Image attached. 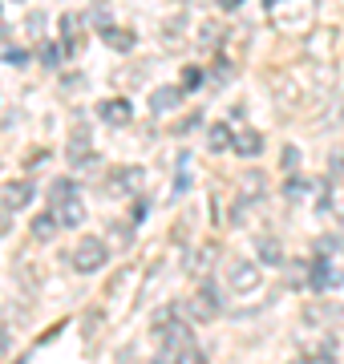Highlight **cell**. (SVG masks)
Returning a JSON list of instances; mask_svg holds the SVG:
<instances>
[{
    "mask_svg": "<svg viewBox=\"0 0 344 364\" xmlns=\"http://www.w3.org/2000/svg\"><path fill=\"white\" fill-rule=\"evenodd\" d=\"M154 336L162 340V352H178L190 348V328H186V320L178 312H162L158 316V324H154Z\"/></svg>",
    "mask_w": 344,
    "mask_h": 364,
    "instance_id": "6da1fadb",
    "label": "cell"
},
{
    "mask_svg": "<svg viewBox=\"0 0 344 364\" xmlns=\"http://www.w3.org/2000/svg\"><path fill=\"white\" fill-rule=\"evenodd\" d=\"M109 259V247L102 239H81L77 247H73V272L90 275V272H102Z\"/></svg>",
    "mask_w": 344,
    "mask_h": 364,
    "instance_id": "7a4b0ae2",
    "label": "cell"
},
{
    "mask_svg": "<svg viewBox=\"0 0 344 364\" xmlns=\"http://www.w3.org/2000/svg\"><path fill=\"white\" fill-rule=\"evenodd\" d=\"M219 308H223V296H219V287H215V284H203L199 296L186 304L190 320H215V316H219Z\"/></svg>",
    "mask_w": 344,
    "mask_h": 364,
    "instance_id": "3957f363",
    "label": "cell"
},
{
    "mask_svg": "<svg viewBox=\"0 0 344 364\" xmlns=\"http://www.w3.org/2000/svg\"><path fill=\"white\" fill-rule=\"evenodd\" d=\"M28 203H33V182L28 178L0 182V210H25Z\"/></svg>",
    "mask_w": 344,
    "mask_h": 364,
    "instance_id": "277c9868",
    "label": "cell"
},
{
    "mask_svg": "<svg viewBox=\"0 0 344 364\" xmlns=\"http://www.w3.org/2000/svg\"><path fill=\"white\" fill-rule=\"evenodd\" d=\"M81 33H85V16L81 13H65L61 16V45H65V57H73V53L81 49Z\"/></svg>",
    "mask_w": 344,
    "mask_h": 364,
    "instance_id": "5b68a950",
    "label": "cell"
},
{
    "mask_svg": "<svg viewBox=\"0 0 344 364\" xmlns=\"http://www.w3.org/2000/svg\"><path fill=\"white\" fill-rule=\"evenodd\" d=\"M183 85H158V90H150V109L154 114H171V109H178V102H183Z\"/></svg>",
    "mask_w": 344,
    "mask_h": 364,
    "instance_id": "8992f818",
    "label": "cell"
},
{
    "mask_svg": "<svg viewBox=\"0 0 344 364\" xmlns=\"http://www.w3.org/2000/svg\"><path fill=\"white\" fill-rule=\"evenodd\" d=\"M231 291H252V287H259V267L255 263H247V259H239L235 267H231Z\"/></svg>",
    "mask_w": 344,
    "mask_h": 364,
    "instance_id": "52a82bcc",
    "label": "cell"
},
{
    "mask_svg": "<svg viewBox=\"0 0 344 364\" xmlns=\"http://www.w3.org/2000/svg\"><path fill=\"white\" fill-rule=\"evenodd\" d=\"M255 255H259V263H267V267H284V243H279L276 235H259V239H255Z\"/></svg>",
    "mask_w": 344,
    "mask_h": 364,
    "instance_id": "ba28073f",
    "label": "cell"
},
{
    "mask_svg": "<svg viewBox=\"0 0 344 364\" xmlns=\"http://www.w3.org/2000/svg\"><path fill=\"white\" fill-rule=\"evenodd\" d=\"M97 117H102L106 126H126V122H130V102H126V97H109V102L97 105Z\"/></svg>",
    "mask_w": 344,
    "mask_h": 364,
    "instance_id": "9c48e42d",
    "label": "cell"
},
{
    "mask_svg": "<svg viewBox=\"0 0 344 364\" xmlns=\"http://www.w3.org/2000/svg\"><path fill=\"white\" fill-rule=\"evenodd\" d=\"M53 215L61 219V227H81L85 223V203L77 198H65V203H53Z\"/></svg>",
    "mask_w": 344,
    "mask_h": 364,
    "instance_id": "30bf717a",
    "label": "cell"
},
{
    "mask_svg": "<svg viewBox=\"0 0 344 364\" xmlns=\"http://www.w3.org/2000/svg\"><path fill=\"white\" fill-rule=\"evenodd\" d=\"M57 227H61V219H57L53 210H45V215H37V219L28 223V231H33V239H37V243L57 239Z\"/></svg>",
    "mask_w": 344,
    "mask_h": 364,
    "instance_id": "8fae6325",
    "label": "cell"
},
{
    "mask_svg": "<svg viewBox=\"0 0 344 364\" xmlns=\"http://www.w3.org/2000/svg\"><path fill=\"white\" fill-rule=\"evenodd\" d=\"M102 41H106L114 53H130V49H134V33H130V28H118V25H106V28H102Z\"/></svg>",
    "mask_w": 344,
    "mask_h": 364,
    "instance_id": "7c38bea8",
    "label": "cell"
},
{
    "mask_svg": "<svg viewBox=\"0 0 344 364\" xmlns=\"http://www.w3.org/2000/svg\"><path fill=\"white\" fill-rule=\"evenodd\" d=\"M114 191H126V195H134V191H142V166H126L114 174Z\"/></svg>",
    "mask_w": 344,
    "mask_h": 364,
    "instance_id": "4fadbf2b",
    "label": "cell"
},
{
    "mask_svg": "<svg viewBox=\"0 0 344 364\" xmlns=\"http://www.w3.org/2000/svg\"><path fill=\"white\" fill-rule=\"evenodd\" d=\"M231 150H235V154H243V158H255L259 150H264V138H259L255 130H243L235 138V146H231Z\"/></svg>",
    "mask_w": 344,
    "mask_h": 364,
    "instance_id": "5bb4252c",
    "label": "cell"
},
{
    "mask_svg": "<svg viewBox=\"0 0 344 364\" xmlns=\"http://www.w3.org/2000/svg\"><path fill=\"white\" fill-rule=\"evenodd\" d=\"M207 146H211L215 154H223V150H231V146H235V138H231V126H227V122L211 126V134H207Z\"/></svg>",
    "mask_w": 344,
    "mask_h": 364,
    "instance_id": "9a60e30c",
    "label": "cell"
},
{
    "mask_svg": "<svg viewBox=\"0 0 344 364\" xmlns=\"http://www.w3.org/2000/svg\"><path fill=\"white\" fill-rule=\"evenodd\" d=\"M49 198H53V203L77 198V182H73V178H57V182H53V191H49Z\"/></svg>",
    "mask_w": 344,
    "mask_h": 364,
    "instance_id": "2e32d148",
    "label": "cell"
},
{
    "mask_svg": "<svg viewBox=\"0 0 344 364\" xmlns=\"http://www.w3.org/2000/svg\"><path fill=\"white\" fill-rule=\"evenodd\" d=\"M215 255H219V247H215V243H207V247L195 255V275H199V279H207V272H211V259H215Z\"/></svg>",
    "mask_w": 344,
    "mask_h": 364,
    "instance_id": "e0dca14e",
    "label": "cell"
},
{
    "mask_svg": "<svg viewBox=\"0 0 344 364\" xmlns=\"http://www.w3.org/2000/svg\"><path fill=\"white\" fill-rule=\"evenodd\" d=\"M61 57H65V49H57L53 41H45V45H41V61H45L49 69H57V65H61Z\"/></svg>",
    "mask_w": 344,
    "mask_h": 364,
    "instance_id": "ac0fdd59",
    "label": "cell"
},
{
    "mask_svg": "<svg viewBox=\"0 0 344 364\" xmlns=\"http://www.w3.org/2000/svg\"><path fill=\"white\" fill-rule=\"evenodd\" d=\"M308 191H312V182L300 178V174H291V178H288V191H284V195H288V198H304Z\"/></svg>",
    "mask_w": 344,
    "mask_h": 364,
    "instance_id": "d6986e66",
    "label": "cell"
},
{
    "mask_svg": "<svg viewBox=\"0 0 344 364\" xmlns=\"http://www.w3.org/2000/svg\"><path fill=\"white\" fill-rule=\"evenodd\" d=\"M190 186V158H178V178H174V195H183Z\"/></svg>",
    "mask_w": 344,
    "mask_h": 364,
    "instance_id": "ffe728a7",
    "label": "cell"
},
{
    "mask_svg": "<svg viewBox=\"0 0 344 364\" xmlns=\"http://www.w3.org/2000/svg\"><path fill=\"white\" fill-rule=\"evenodd\" d=\"M178 85H183L186 93H190V90H199V85H203V69L186 65V69H183V81H178Z\"/></svg>",
    "mask_w": 344,
    "mask_h": 364,
    "instance_id": "44dd1931",
    "label": "cell"
},
{
    "mask_svg": "<svg viewBox=\"0 0 344 364\" xmlns=\"http://www.w3.org/2000/svg\"><path fill=\"white\" fill-rule=\"evenodd\" d=\"M279 166L288 170V174H296V166H300V150H296V146H284V154H279Z\"/></svg>",
    "mask_w": 344,
    "mask_h": 364,
    "instance_id": "7402d4cb",
    "label": "cell"
},
{
    "mask_svg": "<svg viewBox=\"0 0 344 364\" xmlns=\"http://www.w3.org/2000/svg\"><path fill=\"white\" fill-rule=\"evenodd\" d=\"M178 364H207V356H203V352L195 348V344H190V348L178 352Z\"/></svg>",
    "mask_w": 344,
    "mask_h": 364,
    "instance_id": "603a6c76",
    "label": "cell"
},
{
    "mask_svg": "<svg viewBox=\"0 0 344 364\" xmlns=\"http://www.w3.org/2000/svg\"><path fill=\"white\" fill-rule=\"evenodd\" d=\"M85 21H93L97 28H106V25H109V13H106V9H93V13L85 16Z\"/></svg>",
    "mask_w": 344,
    "mask_h": 364,
    "instance_id": "cb8c5ba5",
    "label": "cell"
},
{
    "mask_svg": "<svg viewBox=\"0 0 344 364\" xmlns=\"http://www.w3.org/2000/svg\"><path fill=\"white\" fill-rule=\"evenodd\" d=\"M215 81H219V85L231 81V65H227V61H215Z\"/></svg>",
    "mask_w": 344,
    "mask_h": 364,
    "instance_id": "d4e9b609",
    "label": "cell"
},
{
    "mask_svg": "<svg viewBox=\"0 0 344 364\" xmlns=\"http://www.w3.org/2000/svg\"><path fill=\"white\" fill-rule=\"evenodd\" d=\"M4 57H9L13 65H25V61H28V53H21V49H4Z\"/></svg>",
    "mask_w": 344,
    "mask_h": 364,
    "instance_id": "484cf974",
    "label": "cell"
},
{
    "mask_svg": "<svg viewBox=\"0 0 344 364\" xmlns=\"http://www.w3.org/2000/svg\"><path fill=\"white\" fill-rule=\"evenodd\" d=\"M332 174H336V178H344V154L332 158Z\"/></svg>",
    "mask_w": 344,
    "mask_h": 364,
    "instance_id": "4316f807",
    "label": "cell"
},
{
    "mask_svg": "<svg viewBox=\"0 0 344 364\" xmlns=\"http://www.w3.org/2000/svg\"><path fill=\"white\" fill-rule=\"evenodd\" d=\"M9 348H13V340H9V332H4V328H0V356H4Z\"/></svg>",
    "mask_w": 344,
    "mask_h": 364,
    "instance_id": "83f0119b",
    "label": "cell"
},
{
    "mask_svg": "<svg viewBox=\"0 0 344 364\" xmlns=\"http://www.w3.org/2000/svg\"><path fill=\"white\" fill-rule=\"evenodd\" d=\"M219 9H227V13H235V9H243V0H219Z\"/></svg>",
    "mask_w": 344,
    "mask_h": 364,
    "instance_id": "f1b7e54d",
    "label": "cell"
},
{
    "mask_svg": "<svg viewBox=\"0 0 344 364\" xmlns=\"http://www.w3.org/2000/svg\"><path fill=\"white\" fill-rule=\"evenodd\" d=\"M174 360H178L174 352H162V356H154V364H174Z\"/></svg>",
    "mask_w": 344,
    "mask_h": 364,
    "instance_id": "f546056e",
    "label": "cell"
},
{
    "mask_svg": "<svg viewBox=\"0 0 344 364\" xmlns=\"http://www.w3.org/2000/svg\"><path fill=\"white\" fill-rule=\"evenodd\" d=\"M0 49H4V28H0Z\"/></svg>",
    "mask_w": 344,
    "mask_h": 364,
    "instance_id": "4dcf8cb0",
    "label": "cell"
},
{
    "mask_svg": "<svg viewBox=\"0 0 344 364\" xmlns=\"http://www.w3.org/2000/svg\"><path fill=\"white\" fill-rule=\"evenodd\" d=\"M13 4H25V0H13Z\"/></svg>",
    "mask_w": 344,
    "mask_h": 364,
    "instance_id": "1f68e13d",
    "label": "cell"
}]
</instances>
